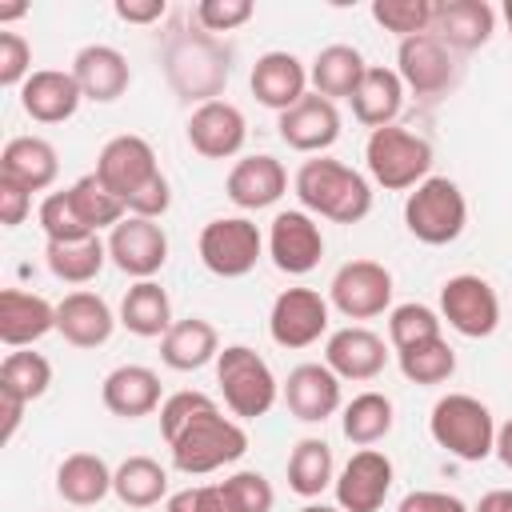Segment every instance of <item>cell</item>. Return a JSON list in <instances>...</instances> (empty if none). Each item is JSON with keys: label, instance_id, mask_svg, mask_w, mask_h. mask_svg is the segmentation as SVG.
I'll list each match as a JSON object with an SVG mask.
<instances>
[{"label": "cell", "instance_id": "1", "mask_svg": "<svg viewBox=\"0 0 512 512\" xmlns=\"http://www.w3.org/2000/svg\"><path fill=\"white\" fill-rule=\"evenodd\" d=\"M296 196L308 212L332 220V224H356L372 212V188L368 180L340 164V160H328V156H316V160H304L300 172H296Z\"/></svg>", "mask_w": 512, "mask_h": 512}, {"label": "cell", "instance_id": "2", "mask_svg": "<svg viewBox=\"0 0 512 512\" xmlns=\"http://www.w3.org/2000/svg\"><path fill=\"white\" fill-rule=\"evenodd\" d=\"M172 464L184 472V476H204V472H216L224 464H236L244 452H248V432L228 420L216 400L208 408H200L172 440Z\"/></svg>", "mask_w": 512, "mask_h": 512}, {"label": "cell", "instance_id": "3", "mask_svg": "<svg viewBox=\"0 0 512 512\" xmlns=\"http://www.w3.org/2000/svg\"><path fill=\"white\" fill-rule=\"evenodd\" d=\"M428 432H432V440H436L448 456L468 460V464L492 456V448H496V420H492L488 404H480V400L468 396V392H448V396H440V400L432 404Z\"/></svg>", "mask_w": 512, "mask_h": 512}, {"label": "cell", "instance_id": "4", "mask_svg": "<svg viewBox=\"0 0 512 512\" xmlns=\"http://www.w3.org/2000/svg\"><path fill=\"white\" fill-rule=\"evenodd\" d=\"M216 384L224 392V404L232 416L240 420H256L264 416L276 396H280V384L272 376V368L264 364L260 352H252L248 344H228L220 356H216Z\"/></svg>", "mask_w": 512, "mask_h": 512}, {"label": "cell", "instance_id": "5", "mask_svg": "<svg viewBox=\"0 0 512 512\" xmlns=\"http://www.w3.org/2000/svg\"><path fill=\"white\" fill-rule=\"evenodd\" d=\"M364 160H368V172L380 188L388 192H404V188H416L428 180V168H432V144L408 128H376L364 144Z\"/></svg>", "mask_w": 512, "mask_h": 512}, {"label": "cell", "instance_id": "6", "mask_svg": "<svg viewBox=\"0 0 512 512\" xmlns=\"http://www.w3.org/2000/svg\"><path fill=\"white\" fill-rule=\"evenodd\" d=\"M404 224L420 244H452L464 224H468V204L456 180L448 176H428L424 184H416V192L404 204Z\"/></svg>", "mask_w": 512, "mask_h": 512}, {"label": "cell", "instance_id": "7", "mask_svg": "<svg viewBox=\"0 0 512 512\" xmlns=\"http://www.w3.org/2000/svg\"><path fill=\"white\" fill-rule=\"evenodd\" d=\"M260 228L248 220V216H216L204 224L200 232V260L212 276H224V280H236V276H248L260 260Z\"/></svg>", "mask_w": 512, "mask_h": 512}, {"label": "cell", "instance_id": "8", "mask_svg": "<svg viewBox=\"0 0 512 512\" xmlns=\"http://www.w3.org/2000/svg\"><path fill=\"white\" fill-rule=\"evenodd\" d=\"M440 316L448 320V328H456L460 336L468 340H480V336H492L496 324H500V300H496V288L484 280V276H452L444 280L440 288Z\"/></svg>", "mask_w": 512, "mask_h": 512}, {"label": "cell", "instance_id": "9", "mask_svg": "<svg viewBox=\"0 0 512 512\" xmlns=\"http://www.w3.org/2000/svg\"><path fill=\"white\" fill-rule=\"evenodd\" d=\"M328 296L348 320H372L392 304V272L376 260H348L336 268Z\"/></svg>", "mask_w": 512, "mask_h": 512}, {"label": "cell", "instance_id": "10", "mask_svg": "<svg viewBox=\"0 0 512 512\" xmlns=\"http://www.w3.org/2000/svg\"><path fill=\"white\" fill-rule=\"evenodd\" d=\"M156 172H160V164H156L152 144H148L144 136H132V132L112 136V140L100 148V156H96V176H100V184H104L112 196H120L124 208H128V200H132Z\"/></svg>", "mask_w": 512, "mask_h": 512}, {"label": "cell", "instance_id": "11", "mask_svg": "<svg viewBox=\"0 0 512 512\" xmlns=\"http://www.w3.org/2000/svg\"><path fill=\"white\" fill-rule=\"evenodd\" d=\"M108 256L120 272H128L136 280H152L168 260V236L156 220L124 216L108 236Z\"/></svg>", "mask_w": 512, "mask_h": 512}, {"label": "cell", "instance_id": "12", "mask_svg": "<svg viewBox=\"0 0 512 512\" xmlns=\"http://www.w3.org/2000/svg\"><path fill=\"white\" fill-rule=\"evenodd\" d=\"M328 328V300L316 288H284L272 304L268 332L280 348H308Z\"/></svg>", "mask_w": 512, "mask_h": 512}, {"label": "cell", "instance_id": "13", "mask_svg": "<svg viewBox=\"0 0 512 512\" xmlns=\"http://www.w3.org/2000/svg\"><path fill=\"white\" fill-rule=\"evenodd\" d=\"M168 76L180 88V96L208 104L228 80V64H224V52H216L208 36H196V40L184 36L168 56Z\"/></svg>", "mask_w": 512, "mask_h": 512}, {"label": "cell", "instance_id": "14", "mask_svg": "<svg viewBox=\"0 0 512 512\" xmlns=\"http://www.w3.org/2000/svg\"><path fill=\"white\" fill-rule=\"evenodd\" d=\"M268 256L280 272L288 276H304L320 264L324 256V236H320V224L300 212V208H288V212H276L272 228H268Z\"/></svg>", "mask_w": 512, "mask_h": 512}, {"label": "cell", "instance_id": "15", "mask_svg": "<svg viewBox=\"0 0 512 512\" xmlns=\"http://www.w3.org/2000/svg\"><path fill=\"white\" fill-rule=\"evenodd\" d=\"M452 72H456L452 68V48L444 40H436L432 32L400 40V48H396V76L416 96H440L452 84Z\"/></svg>", "mask_w": 512, "mask_h": 512}, {"label": "cell", "instance_id": "16", "mask_svg": "<svg viewBox=\"0 0 512 512\" xmlns=\"http://www.w3.org/2000/svg\"><path fill=\"white\" fill-rule=\"evenodd\" d=\"M392 488V460L376 448H360L336 476V504L344 512H376Z\"/></svg>", "mask_w": 512, "mask_h": 512}, {"label": "cell", "instance_id": "17", "mask_svg": "<svg viewBox=\"0 0 512 512\" xmlns=\"http://www.w3.org/2000/svg\"><path fill=\"white\" fill-rule=\"evenodd\" d=\"M248 124L244 112L228 100H208L188 116V144L208 160H228L244 148Z\"/></svg>", "mask_w": 512, "mask_h": 512}, {"label": "cell", "instance_id": "18", "mask_svg": "<svg viewBox=\"0 0 512 512\" xmlns=\"http://www.w3.org/2000/svg\"><path fill=\"white\" fill-rule=\"evenodd\" d=\"M276 128H280V140L288 148H296V152H324L340 136V112L320 92H308L300 104H292L288 112L276 116Z\"/></svg>", "mask_w": 512, "mask_h": 512}, {"label": "cell", "instance_id": "19", "mask_svg": "<svg viewBox=\"0 0 512 512\" xmlns=\"http://www.w3.org/2000/svg\"><path fill=\"white\" fill-rule=\"evenodd\" d=\"M284 188H288V172H284V164H280L276 156H268V152H256V156L236 160L232 172H228V184H224L228 200H232L236 208H244V212L272 208V204L284 196Z\"/></svg>", "mask_w": 512, "mask_h": 512}, {"label": "cell", "instance_id": "20", "mask_svg": "<svg viewBox=\"0 0 512 512\" xmlns=\"http://www.w3.org/2000/svg\"><path fill=\"white\" fill-rule=\"evenodd\" d=\"M284 404L296 420L320 424L340 408V376L328 364H296L284 380Z\"/></svg>", "mask_w": 512, "mask_h": 512}, {"label": "cell", "instance_id": "21", "mask_svg": "<svg viewBox=\"0 0 512 512\" xmlns=\"http://www.w3.org/2000/svg\"><path fill=\"white\" fill-rule=\"evenodd\" d=\"M252 96L272 108V112H288L292 104H300L308 92V68L292 56V52H264L252 64Z\"/></svg>", "mask_w": 512, "mask_h": 512}, {"label": "cell", "instance_id": "22", "mask_svg": "<svg viewBox=\"0 0 512 512\" xmlns=\"http://www.w3.org/2000/svg\"><path fill=\"white\" fill-rule=\"evenodd\" d=\"M80 100H84V92H80L76 76L72 72H60V68H40L20 88V108L36 124H60V120H68L80 108Z\"/></svg>", "mask_w": 512, "mask_h": 512}, {"label": "cell", "instance_id": "23", "mask_svg": "<svg viewBox=\"0 0 512 512\" xmlns=\"http://www.w3.org/2000/svg\"><path fill=\"white\" fill-rule=\"evenodd\" d=\"M112 328H116V316L104 304V296H96V292L80 288L56 304V332L72 348H100V344H108Z\"/></svg>", "mask_w": 512, "mask_h": 512}, {"label": "cell", "instance_id": "24", "mask_svg": "<svg viewBox=\"0 0 512 512\" xmlns=\"http://www.w3.org/2000/svg\"><path fill=\"white\" fill-rule=\"evenodd\" d=\"M100 400L112 416H124V420L148 416V412L160 408V376L144 364H120L104 376Z\"/></svg>", "mask_w": 512, "mask_h": 512}, {"label": "cell", "instance_id": "25", "mask_svg": "<svg viewBox=\"0 0 512 512\" xmlns=\"http://www.w3.org/2000/svg\"><path fill=\"white\" fill-rule=\"evenodd\" d=\"M492 28H496V12L484 0H444L436 4V16H432V36L456 52H472L488 44Z\"/></svg>", "mask_w": 512, "mask_h": 512}, {"label": "cell", "instance_id": "26", "mask_svg": "<svg viewBox=\"0 0 512 512\" xmlns=\"http://www.w3.org/2000/svg\"><path fill=\"white\" fill-rule=\"evenodd\" d=\"M72 76H76L80 92L88 100H96V104H108V100L124 96L128 92V80H132L124 52H116L112 44H88V48H80L76 60H72Z\"/></svg>", "mask_w": 512, "mask_h": 512}, {"label": "cell", "instance_id": "27", "mask_svg": "<svg viewBox=\"0 0 512 512\" xmlns=\"http://www.w3.org/2000/svg\"><path fill=\"white\" fill-rule=\"evenodd\" d=\"M52 328H56V304H48L36 292H20V288L0 292V340L8 348L36 344Z\"/></svg>", "mask_w": 512, "mask_h": 512}, {"label": "cell", "instance_id": "28", "mask_svg": "<svg viewBox=\"0 0 512 512\" xmlns=\"http://www.w3.org/2000/svg\"><path fill=\"white\" fill-rule=\"evenodd\" d=\"M384 340L368 328H340L328 336L324 348V364L340 376V380H372L384 372Z\"/></svg>", "mask_w": 512, "mask_h": 512}, {"label": "cell", "instance_id": "29", "mask_svg": "<svg viewBox=\"0 0 512 512\" xmlns=\"http://www.w3.org/2000/svg\"><path fill=\"white\" fill-rule=\"evenodd\" d=\"M56 172H60V160L44 136H16L0 152V176L16 180L28 192H44L56 180Z\"/></svg>", "mask_w": 512, "mask_h": 512}, {"label": "cell", "instance_id": "30", "mask_svg": "<svg viewBox=\"0 0 512 512\" xmlns=\"http://www.w3.org/2000/svg\"><path fill=\"white\" fill-rule=\"evenodd\" d=\"M220 356V336L208 320L200 316H188V320H176L164 336H160V360L176 372H196L204 368L208 360Z\"/></svg>", "mask_w": 512, "mask_h": 512}, {"label": "cell", "instance_id": "31", "mask_svg": "<svg viewBox=\"0 0 512 512\" xmlns=\"http://www.w3.org/2000/svg\"><path fill=\"white\" fill-rule=\"evenodd\" d=\"M404 108V80L392 72V68H368L360 88L352 92V112L364 128H388Z\"/></svg>", "mask_w": 512, "mask_h": 512}, {"label": "cell", "instance_id": "32", "mask_svg": "<svg viewBox=\"0 0 512 512\" xmlns=\"http://www.w3.org/2000/svg\"><path fill=\"white\" fill-rule=\"evenodd\" d=\"M56 492L76 508L100 504L112 492V468L96 452H72L56 468Z\"/></svg>", "mask_w": 512, "mask_h": 512}, {"label": "cell", "instance_id": "33", "mask_svg": "<svg viewBox=\"0 0 512 512\" xmlns=\"http://www.w3.org/2000/svg\"><path fill=\"white\" fill-rule=\"evenodd\" d=\"M364 72H368V64H364L360 48H352V44H328V48L316 52V60L308 68V80L316 84V92L324 100H336V96H348L352 100V92L360 88Z\"/></svg>", "mask_w": 512, "mask_h": 512}, {"label": "cell", "instance_id": "34", "mask_svg": "<svg viewBox=\"0 0 512 512\" xmlns=\"http://www.w3.org/2000/svg\"><path fill=\"white\" fill-rule=\"evenodd\" d=\"M120 324L132 336H164L176 320H172V304L168 292L156 280H136L124 300H120Z\"/></svg>", "mask_w": 512, "mask_h": 512}, {"label": "cell", "instance_id": "35", "mask_svg": "<svg viewBox=\"0 0 512 512\" xmlns=\"http://www.w3.org/2000/svg\"><path fill=\"white\" fill-rule=\"evenodd\" d=\"M104 256H108V244L100 236H84V240H48L44 248V260H48V272L64 284H88L96 280V272L104 268Z\"/></svg>", "mask_w": 512, "mask_h": 512}, {"label": "cell", "instance_id": "36", "mask_svg": "<svg viewBox=\"0 0 512 512\" xmlns=\"http://www.w3.org/2000/svg\"><path fill=\"white\" fill-rule=\"evenodd\" d=\"M112 492L128 504V508H152L164 500L168 492V472L152 460V456H128L116 472H112Z\"/></svg>", "mask_w": 512, "mask_h": 512}, {"label": "cell", "instance_id": "37", "mask_svg": "<svg viewBox=\"0 0 512 512\" xmlns=\"http://www.w3.org/2000/svg\"><path fill=\"white\" fill-rule=\"evenodd\" d=\"M332 484V448L316 436H304L288 456V488L296 496H320Z\"/></svg>", "mask_w": 512, "mask_h": 512}, {"label": "cell", "instance_id": "38", "mask_svg": "<svg viewBox=\"0 0 512 512\" xmlns=\"http://www.w3.org/2000/svg\"><path fill=\"white\" fill-rule=\"evenodd\" d=\"M52 384V364L40 352H8L0 364V396H16L24 404L40 400Z\"/></svg>", "mask_w": 512, "mask_h": 512}, {"label": "cell", "instance_id": "39", "mask_svg": "<svg viewBox=\"0 0 512 512\" xmlns=\"http://www.w3.org/2000/svg\"><path fill=\"white\" fill-rule=\"evenodd\" d=\"M392 432V400L384 392H360L344 408V436L360 448L384 440Z\"/></svg>", "mask_w": 512, "mask_h": 512}, {"label": "cell", "instance_id": "40", "mask_svg": "<svg viewBox=\"0 0 512 512\" xmlns=\"http://www.w3.org/2000/svg\"><path fill=\"white\" fill-rule=\"evenodd\" d=\"M68 196H72V204H76L80 220H84L92 232H100V228H116V224L128 216L124 200H120V196H112V192L100 184V176H96V172L80 176V180L68 188Z\"/></svg>", "mask_w": 512, "mask_h": 512}, {"label": "cell", "instance_id": "41", "mask_svg": "<svg viewBox=\"0 0 512 512\" xmlns=\"http://www.w3.org/2000/svg\"><path fill=\"white\" fill-rule=\"evenodd\" d=\"M396 356H400L404 380H412V384H444L456 372V352L448 348L444 336L428 340V344H416V348H404Z\"/></svg>", "mask_w": 512, "mask_h": 512}, {"label": "cell", "instance_id": "42", "mask_svg": "<svg viewBox=\"0 0 512 512\" xmlns=\"http://www.w3.org/2000/svg\"><path fill=\"white\" fill-rule=\"evenodd\" d=\"M432 16H436V0H372V20L384 32H396L400 40L432 32Z\"/></svg>", "mask_w": 512, "mask_h": 512}, {"label": "cell", "instance_id": "43", "mask_svg": "<svg viewBox=\"0 0 512 512\" xmlns=\"http://www.w3.org/2000/svg\"><path fill=\"white\" fill-rule=\"evenodd\" d=\"M388 336H392L396 352L428 344V340H440V316L428 304H400L388 316Z\"/></svg>", "mask_w": 512, "mask_h": 512}, {"label": "cell", "instance_id": "44", "mask_svg": "<svg viewBox=\"0 0 512 512\" xmlns=\"http://www.w3.org/2000/svg\"><path fill=\"white\" fill-rule=\"evenodd\" d=\"M40 228H44V236L48 240H84V236H96L84 220H80V212H76V204H72V196H68V188L64 192H52V196H44V204H40Z\"/></svg>", "mask_w": 512, "mask_h": 512}, {"label": "cell", "instance_id": "45", "mask_svg": "<svg viewBox=\"0 0 512 512\" xmlns=\"http://www.w3.org/2000/svg\"><path fill=\"white\" fill-rule=\"evenodd\" d=\"M220 484H224L228 500L236 504V512H272V504H276V492H272V484H268L264 472L244 468V472H232Z\"/></svg>", "mask_w": 512, "mask_h": 512}, {"label": "cell", "instance_id": "46", "mask_svg": "<svg viewBox=\"0 0 512 512\" xmlns=\"http://www.w3.org/2000/svg\"><path fill=\"white\" fill-rule=\"evenodd\" d=\"M192 16L204 32H232L252 20V0H200Z\"/></svg>", "mask_w": 512, "mask_h": 512}, {"label": "cell", "instance_id": "47", "mask_svg": "<svg viewBox=\"0 0 512 512\" xmlns=\"http://www.w3.org/2000/svg\"><path fill=\"white\" fill-rule=\"evenodd\" d=\"M32 76V48L20 32H0V84L4 88H24Z\"/></svg>", "mask_w": 512, "mask_h": 512}, {"label": "cell", "instance_id": "48", "mask_svg": "<svg viewBox=\"0 0 512 512\" xmlns=\"http://www.w3.org/2000/svg\"><path fill=\"white\" fill-rule=\"evenodd\" d=\"M168 512H236V504L228 500L224 484H200V488H184L168 496Z\"/></svg>", "mask_w": 512, "mask_h": 512}, {"label": "cell", "instance_id": "49", "mask_svg": "<svg viewBox=\"0 0 512 512\" xmlns=\"http://www.w3.org/2000/svg\"><path fill=\"white\" fill-rule=\"evenodd\" d=\"M212 404V396L208 392H176V396H168L164 404H160V436L164 440H172L200 408H208Z\"/></svg>", "mask_w": 512, "mask_h": 512}, {"label": "cell", "instance_id": "50", "mask_svg": "<svg viewBox=\"0 0 512 512\" xmlns=\"http://www.w3.org/2000/svg\"><path fill=\"white\" fill-rule=\"evenodd\" d=\"M168 204H172V192H168V180H164V172H156L132 200H128V216H144V220H156V216H164L168 212Z\"/></svg>", "mask_w": 512, "mask_h": 512}, {"label": "cell", "instance_id": "51", "mask_svg": "<svg viewBox=\"0 0 512 512\" xmlns=\"http://www.w3.org/2000/svg\"><path fill=\"white\" fill-rule=\"evenodd\" d=\"M28 212H32V192H28V188H20L16 180L0 176V220H4V228L24 224V216H28Z\"/></svg>", "mask_w": 512, "mask_h": 512}, {"label": "cell", "instance_id": "52", "mask_svg": "<svg viewBox=\"0 0 512 512\" xmlns=\"http://www.w3.org/2000/svg\"><path fill=\"white\" fill-rule=\"evenodd\" d=\"M396 512H468V504L460 496H448V492H432V488H420V492H408L400 500Z\"/></svg>", "mask_w": 512, "mask_h": 512}, {"label": "cell", "instance_id": "53", "mask_svg": "<svg viewBox=\"0 0 512 512\" xmlns=\"http://www.w3.org/2000/svg\"><path fill=\"white\" fill-rule=\"evenodd\" d=\"M112 8L124 24H152L164 16V0H116Z\"/></svg>", "mask_w": 512, "mask_h": 512}, {"label": "cell", "instance_id": "54", "mask_svg": "<svg viewBox=\"0 0 512 512\" xmlns=\"http://www.w3.org/2000/svg\"><path fill=\"white\" fill-rule=\"evenodd\" d=\"M0 416H4L0 440L8 444V440L16 436V428H20V416H24V400H16V396H0Z\"/></svg>", "mask_w": 512, "mask_h": 512}, {"label": "cell", "instance_id": "55", "mask_svg": "<svg viewBox=\"0 0 512 512\" xmlns=\"http://www.w3.org/2000/svg\"><path fill=\"white\" fill-rule=\"evenodd\" d=\"M472 512H512V488H492V492H484Z\"/></svg>", "mask_w": 512, "mask_h": 512}, {"label": "cell", "instance_id": "56", "mask_svg": "<svg viewBox=\"0 0 512 512\" xmlns=\"http://www.w3.org/2000/svg\"><path fill=\"white\" fill-rule=\"evenodd\" d=\"M492 452L500 456L504 468H512V420H504V424L496 428V448H492Z\"/></svg>", "mask_w": 512, "mask_h": 512}, {"label": "cell", "instance_id": "57", "mask_svg": "<svg viewBox=\"0 0 512 512\" xmlns=\"http://www.w3.org/2000/svg\"><path fill=\"white\" fill-rule=\"evenodd\" d=\"M24 12H28V4H8V8H0V20H16Z\"/></svg>", "mask_w": 512, "mask_h": 512}, {"label": "cell", "instance_id": "58", "mask_svg": "<svg viewBox=\"0 0 512 512\" xmlns=\"http://www.w3.org/2000/svg\"><path fill=\"white\" fill-rule=\"evenodd\" d=\"M300 512H344V508H332V504H304Z\"/></svg>", "mask_w": 512, "mask_h": 512}, {"label": "cell", "instance_id": "59", "mask_svg": "<svg viewBox=\"0 0 512 512\" xmlns=\"http://www.w3.org/2000/svg\"><path fill=\"white\" fill-rule=\"evenodd\" d=\"M504 20H508V32H512V0H504Z\"/></svg>", "mask_w": 512, "mask_h": 512}]
</instances>
